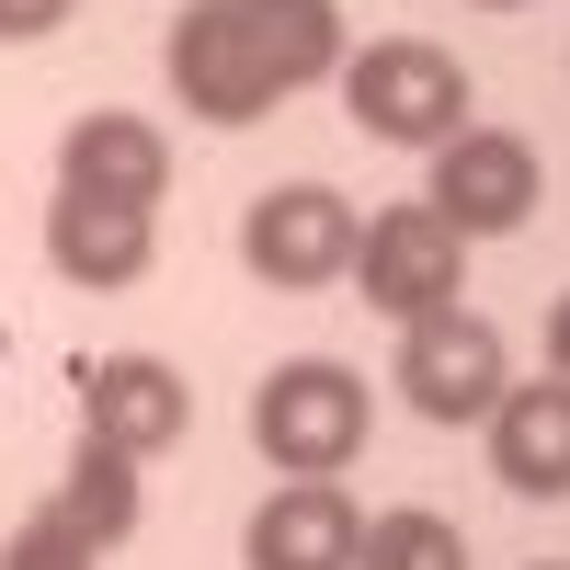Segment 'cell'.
Here are the masks:
<instances>
[{
    "label": "cell",
    "mask_w": 570,
    "mask_h": 570,
    "mask_svg": "<svg viewBox=\"0 0 570 570\" xmlns=\"http://www.w3.org/2000/svg\"><path fill=\"white\" fill-rule=\"evenodd\" d=\"M160 69L195 126H263L285 91L343 69V12L331 0H183Z\"/></svg>",
    "instance_id": "obj_1"
},
{
    "label": "cell",
    "mask_w": 570,
    "mask_h": 570,
    "mask_svg": "<svg viewBox=\"0 0 570 570\" xmlns=\"http://www.w3.org/2000/svg\"><path fill=\"white\" fill-rule=\"evenodd\" d=\"M343 115L365 126V137H389V149H422L434 160L445 137L468 126V104H480V91H468V69L445 58L434 35H376V46H343Z\"/></svg>",
    "instance_id": "obj_2"
},
{
    "label": "cell",
    "mask_w": 570,
    "mask_h": 570,
    "mask_svg": "<svg viewBox=\"0 0 570 570\" xmlns=\"http://www.w3.org/2000/svg\"><path fill=\"white\" fill-rule=\"evenodd\" d=\"M252 445H263V468H285V480H343L365 456V376L331 365V354L274 365L252 389Z\"/></svg>",
    "instance_id": "obj_3"
},
{
    "label": "cell",
    "mask_w": 570,
    "mask_h": 570,
    "mask_svg": "<svg viewBox=\"0 0 570 570\" xmlns=\"http://www.w3.org/2000/svg\"><path fill=\"white\" fill-rule=\"evenodd\" d=\"M354 240H365V217L331 195V183H274V195H252V217H240V263L263 285H285V297L343 285L354 274Z\"/></svg>",
    "instance_id": "obj_4"
},
{
    "label": "cell",
    "mask_w": 570,
    "mask_h": 570,
    "mask_svg": "<svg viewBox=\"0 0 570 570\" xmlns=\"http://www.w3.org/2000/svg\"><path fill=\"white\" fill-rule=\"evenodd\" d=\"M400 400L422 411V422H491V400L513 389L502 376V331L480 320V308H434V320H400Z\"/></svg>",
    "instance_id": "obj_5"
},
{
    "label": "cell",
    "mask_w": 570,
    "mask_h": 570,
    "mask_svg": "<svg viewBox=\"0 0 570 570\" xmlns=\"http://www.w3.org/2000/svg\"><path fill=\"white\" fill-rule=\"evenodd\" d=\"M537 149L513 126H456L445 149H434V183H422V206H434L456 240H513V228L537 217Z\"/></svg>",
    "instance_id": "obj_6"
},
{
    "label": "cell",
    "mask_w": 570,
    "mask_h": 570,
    "mask_svg": "<svg viewBox=\"0 0 570 570\" xmlns=\"http://www.w3.org/2000/svg\"><path fill=\"white\" fill-rule=\"evenodd\" d=\"M354 274H365V308H389V320H434V308H456V285H468V240L411 195V206H389V217H365Z\"/></svg>",
    "instance_id": "obj_7"
},
{
    "label": "cell",
    "mask_w": 570,
    "mask_h": 570,
    "mask_svg": "<svg viewBox=\"0 0 570 570\" xmlns=\"http://www.w3.org/2000/svg\"><path fill=\"white\" fill-rule=\"evenodd\" d=\"M46 263H58V285L126 297V285L160 263V206H115V195L58 183V206H46Z\"/></svg>",
    "instance_id": "obj_8"
},
{
    "label": "cell",
    "mask_w": 570,
    "mask_h": 570,
    "mask_svg": "<svg viewBox=\"0 0 570 570\" xmlns=\"http://www.w3.org/2000/svg\"><path fill=\"white\" fill-rule=\"evenodd\" d=\"M80 434H104L126 456H160L195 434V376L160 365V354H104V365H80Z\"/></svg>",
    "instance_id": "obj_9"
},
{
    "label": "cell",
    "mask_w": 570,
    "mask_h": 570,
    "mask_svg": "<svg viewBox=\"0 0 570 570\" xmlns=\"http://www.w3.org/2000/svg\"><path fill=\"white\" fill-rule=\"evenodd\" d=\"M480 434H491V480L513 502H570V376H513Z\"/></svg>",
    "instance_id": "obj_10"
},
{
    "label": "cell",
    "mask_w": 570,
    "mask_h": 570,
    "mask_svg": "<svg viewBox=\"0 0 570 570\" xmlns=\"http://www.w3.org/2000/svg\"><path fill=\"white\" fill-rule=\"evenodd\" d=\"M354 548H365V513L343 502V480H285L240 537L252 570H354Z\"/></svg>",
    "instance_id": "obj_11"
},
{
    "label": "cell",
    "mask_w": 570,
    "mask_h": 570,
    "mask_svg": "<svg viewBox=\"0 0 570 570\" xmlns=\"http://www.w3.org/2000/svg\"><path fill=\"white\" fill-rule=\"evenodd\" d=\"M58 183L80 195H115V206H160L171 195V137L149 115H80L58 137Z\"/></svg>",
    "instance_id": "obj_12"
},
{
    "label": "cell",
    "mask_w": 570,
    "mask_h": 570,
    "mask_svg": "<svg viewBox=\"0 0 570 570\" xmlns=\"http://www.w3.org/2000/svg\"><path fill=\"white\" fill-rule=\"evenodd\" d=\"M58 513H69L91 548H126V537H137V456L104 445V434H80L69 480H58Z\"/></svg>",
    "instance_id": "obj_13"
},
{
    "label": "cell",
    "mask_w": 570,
    "mask_h": 570,
    "mask_svg": "<svg viewBox=\"0 0 570 570\" xmlns=\"http://www.w3.org/2000/svg\"><path fill=\"white\" fill-rule=\"evenodd\" d=\"M354 570H468V537L445 525V513L400 502V513H365V548H354Z\"/></svg>",
    "instance_id": "obj_14"
},
{
    "label": "cell",
    "mask_w": 570,
    "mask_h": 570,
    "mask_svg": "<svg viewBox=\"0 0 570 570\" xmlns=\"http://www.w3.org/2000/svg\"><path fill=\"white\" fill-rule=\"evenodd\" d=\"M91 559H104V548H91L58 502H35L23 525H12V548H0V570H91Z\"/></svg>",
    "instance_id": "obj_15"
},
{
    "label": "cell",
    "mask_w": 570,
    "mask_h": 570,
    "mask_svg": "<svg viewBox=\"0 0 570 570\" xmlns=\"http://www.w3.org/2000/svg\"><path fill=\"white\" fill-rule=\"evenodd\" d=\"M69 12H80V0H0V46H46Z\"/></svg>",
    "instance_id": "obj_16"
},
{
    "label": "cell",
    "mask_w": 570,
    "mask_h": 570,
    "mask_svg": "<svg viewBox=\"0 0 570 570\" xmlns=\"http://www.w3.org/2000/svg\"><path fill=\"white\" fill-rule=\"evenodd\" d=\"M548 376H570V297L548 308Z\"/></svg>",
    "instance_id": "obj_17"
},
{
    "label": "cell",
    "mask_w": 570,
    "mask_h": 570,
    "mask_svg": "<svg viewBox=\"0 0 570 570\" xmlns=\"http://www.w3.org/2000/svg\"><path fill=\"white\" fill-rule=\"evenodd\" d=\"M480 12H525V0H480Z\"/></svg>",
    "instance_id": "obj_18"
},
{
    "label": "cell",
    "mask_w": 570,
    "mask_h": 570,
    "mask_svg": "<svg viewBox=\"0 0 570 570\" xmlns=\"http://www.w3.org/2000/svg\"><path fill=\"white\" fill-rule=\"evenodd\" d=\"M537 570H570V559H537Z\"/></svg>",
    "instance_id": "obj_19"
}]
</instances>
